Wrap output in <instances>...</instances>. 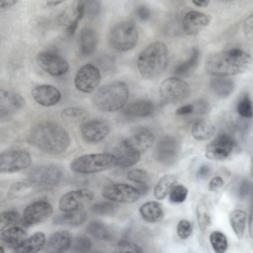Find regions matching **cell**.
I'll return each mask as SVG.
<instances>
[{
	"label": "cell",
	"mask_w": 253,
	"mask_h": 253,
	"mask_svg": "<svg viewBox=\"0 0 253 253\" xmlns=\"http://www.w3.org/2000/svg\"><path fill=\"white\" fill-rule=\"evenodd\" d=\"M92 243L89 238L85 236H80L72 240L70 248L74 252H86L90 249Z\"/></svg>",
	"instance_id": "b9f144b4"
},
{
	"label": "cell",
	"mask_w": 253,
	"mask_h": 253,
	"mask_svg": "<svg viewBox=\"0 0 253 253\" xmlns=\"http://www.w3.org/2000/svg\"><path fill=\"white\" fill-rule=\"evenodd\" d=\"M176 182V177L172 174H166L158 181L154 188V196L159 200L164 199Z\"/></svg>",
	"instance_id": "d6a6232c"
},
{
	"label": "cell",
	"mask_w": 253,
	"mask_h": 253,
	"mask_svg": "<svg viewBox=\"0 0 253 253\" xmlns=\"http://www.w3.org/2000/svg\"><path fill=\"white\" fill-rule=\"evenodd\" d=\"M142 218L150 223L158 222L164 217V211L160 203L149 201L144 204L139 209Z\"/></svg>",
	"instance_id": "83f0119b"
},
{
	"label": "cell",
	"mask_w": 253,
	"mask_h": 253,
	"mask_svg": "<svg viewBox=\"0 0 253 253\" xmlns=\"http://www.w3.org/2000/svg\"><path fill=\"white\" fill-rule=\"evenodd\" d=\"M197 216L198 225L200 230L204 232L210 223V216L206 205L201 202L197 207Z\"/></svg>",
	"instance_id": "ab89813d"
},
{
	"label": "cell",
	"mask_w": 253,
	"mask_h": 253,
	"mask_svg": "<svg viewBox=\"0 0 253 253\" xmlns=\"http://www.w3.org/2000/svg\"><path fill=\"white\" fill-rule=\"evenodd\" d=\"M252 202L249 214V232L251 237L253 239V189L251 192Z\"/></svg>",
	"instance_id": "9f6ffc18"
},
{
	"label": "cell",
	"mask_w": 253,
	"mask_h": 253,
	"mask_svg": "<svg viewBox=\"0 0 253 253\" xmlns=\"http://www.w3.org/2000/svg\"><path fill=\"white\" fill-rule=\"evenodd\" d=\"M24 104L23 97L19 94L0 89V113L1 121L10 119L22 108Z\"/></svg>",
	"instance_id": "e0dca14e"
},
{
	"label": "cell",
	"mask_w": 253,
	"mask_h": 253,
	"mask_svg": "<svg viewBox=\"0 0 253 253\" xmlns=\"http://www.w3.org/2000/svg\"><path fill=\"white\" fill-rule=\"evenodd\" d=\"M52 207L48 202H34L25 208L21 222L26 227L36 225L47 219L52 214Z\"/></svg>",
	"instance_id": "5bb4252c"
},
{
	"label": "cell",
	"mask_w": 253,
	"mask_h": 253,
	"mask_svg": "<svg viewBox=\"0 0 253 253\" xmlns=\"http://www.w3.org/2000/svg\"><path fill=\"white\" fill-rule=\"evenodd\" d=\"M117 210V205L108 202L95 204L90 208V211L99 215H108L113 213Z\"/></svg>",
	"instance_id": "ee69618b"
},
{
	"label": "cell",
	"mask_w": 253,
	"mask_h": 253,
	"mask_svg": "<svg viewBox=\"0 0 253 253\" xmlns=\"http://www.w3.org/2000/svg\"><path fill=\"white\" fill-rule=\"evenodd\" d=\"M192 231V225L189 221L183 219L177 224V233L181 239H187L191 235Z\"/></svg>",
	"instance_id": "7dc6e473"
},
{
	"label": "cell",
	"mask_w": 253,
	"mask_h": 253,
	"mask_svg": "<svg viewBox=\"0 0 253 253\" xmlns=\"http://www.w3.org/2000/svg\"><path fill=\"white\" fill-rule=\"evenodd\" d=\"M154 110V106L151 101L140 99L127 105L122 112L124 115L128 117L141 118L151 115Z\"/></svg>",
	"instance_id": "603a6c76"
},
{
	"label": "cell",
	"mask_w": 253,
	"mask_h": 253,
	"mask_svg": "<svg viewBox=\"0 0 253 253\" xmlns=\"http://www.w3.org/2000/svg\"><path fill=\"white\" fill-rule=\"evenodd\" d=\"M46 238L44 234L42 232L34 233L28 239H26L14 250L15 253H36L39 251L45 245Z\"/></svg>",
	"instance_id": "4316f807"
},
{
	"label": "cell",
	"mask_w": 253,
	"mask_h": 253,
	"mask_svg": "<svg viewBox=\"0 0 253 253\" xmlns=\"http://www.w3.org/2000/svg\"><path fill=\"white\" fill-rule=\"evenodd\" d=\"M200 52L197 48H193L189 57L177 64L173 71L175 77L181 78L190 76L196 69L199 60Z\"/></svg>",
	"instance_id": "d4e9b609"
},
{
	"label": "cell",
	"mask_w": 253,
	"mask_h": 253,
	"mask_svg": "<svg viewBox=\"0 0 253 253\" xmlns=\"http://www.w3.org/2000/svg\"><path fill=\"white\" fill-rule=\"evenodd\" d=\"M154 140V135L151 131L146 128H140L136 130L122 143L126 147L141 154L153 145Z\"/></svg>",
	"instance_id": "d6986e66"
},
{
	"label": "cell",
	"mask_w": 253,
	"mask_h": 253,
	"mask_svg": "<svg viewBox=\"0 0 253 253\" xmlns=\"http://www.w3.org/2000/svg\"><path fill=\"white\" fill-rule=\"evenodd\" d=\"M234 146V141L232 137L225 134H220L207 145L206 156L211 160L225 159L232 153Z\"/></svg>",
	"instance_id": "9a60e30c"
},
{
	"label": "cell",
	"mask_w": 253,
	"mask_h": 253,
	"mask_svg": "<svg viewBox=\"0 0 253 253\" xmlns=\"http://www.w3.org/2000/svg\"><path fill=\"white\" fill-rule=\"evenodd\" d=\"M116 156V165L128 167L136 164L140 159V153L125 146L122 143Z\"/></svg>",
	"instance_id": "f546056e"
},
{
	"label": "cell",
	"mask_w": 253,
	"mask_h": 253,
	"mask_svg": "<svg viewBox=\"0 0 253 253\" xmlns=\"http://www.w3.org/2000/svg\"><path fill=\"white\" fill-rule=\"evenodd\" d=\"M139 38L138 30L131 21L126 20L115 24L110 30L108 39L110 45L120 51L132 49Z\"/></svg>",
	"instance_id": "5b68a950"
},
{
	"label": "cell",
	"mask_w": 253,
	"mask_h": 253,
	"mask_svg": "<svg viewBox=\"0 0 253 253\" xmlns=\"http://www.w3.org/2000/svg\"><path fill=\"white\" fill-rule=\"evenodd\" d=\"M32 161L29 153L23 150H12L2 153L0 156V172H12L25 169Z\"/></svg>",
	"instance_id": "9c48e42d"
},
{
	"label": "cell",
	"mask_w": 253,
	"mask_h": 253,
	"mask_svg": "<svg viewBox=\"0 0 253 253\" xmlns=\"http://www.w3.org/2000/svg\"><path fill=\"white\" fill-rule=\"evenodd\" d=\"M72 235L67 231H59L51 235L45 246V250L49 253H63L70 248Z\"/></svg>",
	"instance_id": "7402d4cb"
},
{
	"label": "cell",
	"mask_w": 253,
	"mask_h": 253,
	"mask_svg": "<svg viewBox=\"0 0 253 253\" xmlns=\"http://www.w3.org/2000/svg\"><path fill=\"white\" fill-rule=\"evenodd\" d=\"M87 116V111L77 107L68 108L61 112L62 119L70 123L82 122L85 120Z\"/></svg>",
	"instance_id": "d590c367"
},
{
	"label": "cell",
	"mask_w": 253,
	"mask_h": 253,
	"mask_svg": "<svg viewBox=\"0 0 253 253\" xmlns=\"http://www.w3.org/2000/svg\"><path fill=\"white\" fill-rule=\"evenodd\" d=\"M115 155L108 153L89 154L75 159L71 168L80 173L88 174L101 171L116 165Z\"/></svg>",
	"instance_id": "8992f818"
},
{
	"label": "cell",
	"mask_w": 253,
	"mask_h": 253,
	"mask_svg": "<svg viewBox=\"0 0 253 253\" xmlns=\"http://www.w3.org/2000/svg\"><path fill=\"white\" fill-rule=\"evenodd\" d=\"M192 1L196 6L204 7L209 5L210 0H192Z\"/></svg>",
	"instance_id": "91938a15"
},
{
	"label": "cell",
	"mask_w": 253,
	"mask_h": 253,
	"mask_svg": "<svg viewBox=\"0 0 253 253\" xmlns=\"http://www.w3.org/2000/svg\"><path fill=\"white\" fill-rule=\"evenodd\" d=\"M187 189L182 185L174 186L169 192V200L173 204L183 202L188 194Z\"/></svg>",
	"instance_id": "7bdbcfd3"
},
{
	"label": "cell",
	"mask_w": 253,
	"mask_h": 253,
	"mask_svg": "<svg viewBox=\"0 0 253 253\" xmlns=\"http://www.w3.org/2000/svg\"><path fill=\"white\" fill-rule=\"evenodd\" d=\"M244 30L248 37L253 38V14L246 20L244 23Z\"/></svg>",
	"instance_id": "db71d44e"
},
{
	"label": "cell",
	"mask_w": 253,
	"mask_h": 253,
	"mask_svg": "<svg viewBox=\"0 0 253 253\" xmlns=\"http://www.w3.org/2000/svg\"><path fill=\"white\" fill-rule=\"evenodd\" d=\"M252 61L248 53L239 48H232L211 56L206 62V70L214 76H231L246 71L251 66Z\"/></svg>",
	"instance_id": "7a4b0ae2"
},
{
	"label": "cell",
	"mask_w": 253,
	"mask_h": 253,
	"mask_svg": "<svg viewBox=\"0 0 253 253\" xmlns=\"http://www.w3.org/2000/svg\"><path fill=\"white\" fill-rule=\"evenodd\" d=\"M117 249L120 253H143L142 249L135 243L127 240H122L117 245Z\"/></svg>",
	"instance_id": "f6af8a7d"
},
{
	"label": "cell",
	"mask_w": 253,
	"mask_h": 253,
	"mask_svg": "<svg viewBox=\"0 0 253 253\" xmlns=\"http://www.w3.org/2000/svg\"><path fill=\"white\" fill-rule=\"evenodd\" d=\"M100 79V73L98 68L92 64H87L78 70L74 83L78 90L84 93H90L96 88Z\"/></svg>",
	"instance_id": "30bf717a"
},
{
	"label": "cell",
	"mask_w": 253,
	"mask_h": 253,
	"mask_svg": "<svg viewBox=\"0 0 253 253\" xmlns=\"http://www.w3.org/2000/svg\"><path fill=\"white\" fill-rule=\"evenodd\" d=\"M0 249L1 253H4V252L3 248L2 246L0 247Z\"/></svg>",
	"instance_id": "be15d7a7"
},
{
	"label": "cell",
	"mask_w": 253,
	"mask_h": 253,
	"mask_svg": "<svg viewBox=\"0 0 253 253\" xmlns=\"http://www.w3.org/2000/svg\"><path fill=\"white\" fill-rule=\"evenodd\" d=\"M98 37L96 31L91 28H84L80 33L79 45L80 52L85 56L91 55L96 50Z\"/></svg>",
	"instance_id": "cb8c5ba5"
},
{
	"label": "cell",
	"mask_w": 253,
	"mask_h": 253,
	"mask_svg": "<svg viewBox=\"0 0 253 253\" xmlns=\"http://www.w3.org/2000/svg\"><path fill=\"white\" fill-rule=\"evenodd\" d=\"M211 173V169L207 164L202 165L198 169L197 176L200 179H205L210 176Z\"/></svg>",
	"instance_id": "816d5d0a"
},
{
	"label": "cell",
	"mask_w": 253,
	"mask_h": 253,
	"mask_svg": "<svg viewBox=\"0 0 253 253\" xmlns=\"http://www.w3.org/2000/svg\"><path fill=\"white\" fill-rule=\"evenodd\" d=\"M189 93L188 84L177 77L165 79L159 88L160 97L164 104L179 103L186 99Z\"/></svg>",
	"instance_id": "52a82bcc"
},
{
	"label": "cell",
	"mask_w": 253,
	"mask_h": 253,
	"mask_svg": "<svg viewBox=\"0 0 253 253\" xmlns=\"http://www.w3.org/2000/svg\"><path fill=\"white\" fill-rule=\"evenodd\" d=\"M28 140L40 150L50 154H59L70 144V137L66 129L51 121L39 123L31 130Z\"/></svg>",
	"instance_id": "6da1fadb"
},
{
	"label": "cell",
	"mask_w": 253,
	"mask_h": 253,
	"mask_svg": "<svg viewBox=\"0 0 253 253\" xmlns=\"http://www.w3.org/2000/svg\"><path fill=\"white\" fill-rule=\"evenodd\" d=\"M237 110L242 117L250 118L253 116V102L248 93L244 94L238 101Z\"/></svg>",
	"instance_id": "f35d334b"
},
{
	"label": "cell",
	"mask_w": 253,
	"mask_h": 253,
	"mask_svg": "<svg viewBox=\"0 0 253 253\" xmlns=\"http://www.w3.org/2000/svg\"><path fill=\"white\" fill-rule=\"evenodd\" d=\"M210 20V17L204 13L190 11L183 17V30L188 35H196L209 24Z\"/></svg>",
	"instance_id": "ffe728a7"
},
{
	"label": "cell",
	"mask_w": 253,
	"mask_h": 253,
	"mask_svg": "<svg viewBox=\"0 0 253 253\" xmlns=\"http://www.w3.org/2000/svg\"><path fill=\"white\" fill-rule=\"evenodd\" d=\"M195 110L199 114H203L207 111V104L203 101H199L194 105Z\"/></svg>",
	"instance_id": "6f0895ef"
},
{
	"label": "cell",
	"mask_w": 253,
	"mask_h": 253,
	"mask_svg": "<svg viewBox=\"0 0 253 253\" xmlns=\"http://www.w3.org/2000/svg\"><path fill=\"white\" fill-rule=\"evenodd\" d=\"M82 4L84 16L94 18L101 11V5L98 0H79Z\"/></svg>",
	"instance_id": "60d3db41"
},
{
	"label": "cell",
	"mask_w": 253,
	"mask_h": 253,
	"mask_svg": "<svg viewBox=\"0 0 253 253\" xmlns=\"http://www.w3.org/2000/svg\"><path fill=\"white\" fill-rule=\"evenodd\" d=\"M135 12L137 17L142 22L147 21L150 18V10L145 5H140L138 6Z\"/></svg>",
	"instance_id": "681fc988"
},
{
	"label": "cell",
	"mask_w": 253,
	"mask_h": 253,
	"mask_svg": "<svg viewBox=\"0 0 253 253\" xmlns=\"http://www.w3.org/2000/svg\"><path fill=\"white\" fill-rule=\"evenodd\" d=\"M127 178L133 182L144 184L148 180L149 175L145 170L134 169L129 171L127 174Z\"/></svg>",
	"instance_id": "bcb514c9"
},
{
	"label": "cell",
	"mask_w": 253,
	"mask_h": 253,
	"mask_svg": "<svg viewBox=\"0 0 253 253\" xmlns=\"http://www.w3.org/2000/svg\"><path fill=\"white\" fill-rule=\"evenodd\" d=\"M62 177V170L53 165H43L34 168L29 178L34 184L40 186H51L58 183Z\"/></svg>",
	"instance_id": "7c38bea8"
},
{
	"label": "cell",
	"mask_w": 253,
	"mask_h": 253,
	"mask_svg": "<svg viewBox=\"0 0 253 253\" xmlns=\"http://www.w3.org/2000/svg\"><path fill=\"white\" fill-rule=\"evenodd\" d=\"M246 218V212L241 210H234L230 213V225L239 239L241 238L244 234Z\"/></svg>",
	"instance_id": "836d02e7"
},
{
	"label": "cell",
	"mask_w": 253,
	"mask_h": 253,
	"mask_svg": "<svg viewBox=\"0 0 253 253\" xmlns=\"http://www.w3.org/2000/svg\"><path fill=\"white\" fill-rule=\"evenodd\" d=\"M252 172H253V157L252 160Z\"/></svg>",
	"instance_id": "6125c7cd"
},
{
	"label": "cell",
	"mask_w": 253,
	"mask_h": 253,
	"mask_svg": "<svg viewBox=\"0 0 253 253\" xmlns=\"http://www.w3.org/2000/svg\"><path fill=\"white\" fill-rule=\"evenodd\" d=\"M194 110L193 104H186L178 108L176 111V114L180 116L189 115L192 113Z\"/></svg>",
	"instance_id": "11a10c76"
},
{
	"label": "cell",
	"mask_w": 253,
	"mask_h": 253,
	"mask_svg": "<svg viewBox=\"0 0 253 253\" xmlns=\"http://www.w3.org/2000/svg\"><path fill=\"white\" fill-rule=\"evenodd\" d=\"M86 214L81 209L69 211L55 217L53 223L56 225L76 226L84 223L86 219Z\"/></svg>",
	"instance_id": "f1b7e54d"
},
{
	"label": "cell",
	"mask_w": 253,
	"mask_h": 253,
	"mask_svg": "<svg viewBox=\"0 0 253 253\" xmlns=\"http://www.w3.org/2000/svg\"><path fill=\"white\" fill-rule=\"evenodd\" d=\"M253 187L250 183L246 180L242 181L239 188V194L241 197H245L251 192Z\"/></svg>",
	"instance_id": "f5cc1de1"
},
{
	"label": "cell",
	"mask_w": 253,
	"mask_h": 253,
	"mask_svg": "<svg viewBox=\"0 0 253 253\" xmlns=\"http://www.w3.org/2000/svg\"><path fill=\"white\" fill-rule=\"evenodd\" d=\"M169 53L167 46L156 42L148 45L140 54L137 62L138 70L144 78L153 79L161 75L166 70Z\"/></svg>",
	"instance_id": "3957f363"
},
{
	"label": "cell",
	"mask_w": 253,
	"mask_h": 253,
	"mask_svg": "<svg viewBox=\"0 0 253 253\" xmlns=\"http://www.w3.org/2000/svg\"><path fill=\"white\" fill-rule=\"evenodd\" d=\"M18 0H0L1 8H6L14 5Z\"/></svg>",
	"instance_id": "680465c9"
},
{
	"label": "cell",
	"mask_w": 253,
	"mask_h": 253,
	"mask_svg": "<svg viewBox=\"0 0 253 253\" xmlns=\"http://www.w3.org/2000/svg\"><path fill=\"white\" fill-rule=\"evenodd\" d=\"M21 222L22 218L17 211L10 210L4 211L0 214V230Z\"/></svg>",
	"instance_id": "74e56055"
},
{
	"label": "cell",
	"mask_w": 253,
	"mask_h": 253,
	"mask_svg": "<svg viewBox=\"0 0 253 253\" xmlns=\"http://www.w3.org/2000/svg\"><path fill=\"white\" fill-rule=\"evenodd\" d=\"M87 232L94 238L102 241H109L112 235L108 228L99 221H92L87 225Z\"/></svg>",
	"instance_id": "e575fe53"
},
{
	"label": "cell",
	"mask_w": 253,
	"mask_h": 253,
	"mask_svg": "<svg viewBox=\"0 0 253 253\" xmlns=\"http://www.w3.org/2000/svg\"></svg>",
	"instance_id": "e7e4bbea"
},
{
	"label": "cell",
	"mask_w": 253,
	"mask_h": 253,
	"mask_svg": "<svg viewBox=\"0 0 253 253\" xmlns=\"http://www.w3.org/2000/svg\"><path fill=\"white\" fill-rule=\"evenodd\" d=\"M110 128L108 124L101 120H93L83 123L80 132L83 139L90 143H97L104 139Z\"/></svg>",
	"instance_id": "ac0fdd59"
},
{
	"label": "cell",
	"mask_w": 253,
	"mask_h": 253,
	"mask_svg": "<svg viewBox=\"0 0 253 253\" xmlns=\"http://www.w3.org/2000/svg\"><path fill=\"white\" fill-rule=\"evenodd\" d=\"M102 195L112 201L122 203H132L141 197L140 190L130 185L116 183L108 185L102 190Z\"/></svg>",
	"instance_id": "ba28073f"
},
{
	"label": "cell",
	"mask_w": 253,
	"mask_h": 253,
	"mask_svg": "<svg viewBox=\"0 0 253 253\" xmlns=\"http://www.w3.org/2000/svg\"><path fill=\"white\" fill-rule=\"evenodd\" d=\"M224 185V180L220 176L213 177L209 184V190L214 192L218 190Z\"/></svg>",
	"instance_id": "f907efd6"
},
{
	"label": "cell",
	"mask_w": 253,
	"mask_h": 253,
	"mask_svg": "<svg viewBox=\"0 0 253 253\" xmlns=\"http://www.w3.org/2000/svg\"><path fill=\"white\" fill-rule=\"evenodd\" d=\"M210 240L214 251L216 253H223L228 248L227 240L224 234L218 231L211 232Z\"/></svg>",
	"instance_id": "8d00e7d4"
},
{
	"label": "cell",
	"mask_w": 253,
	"mask_h": 253,
	"mask_svg": "<svg viewBox=\"0 0 253 253\" xmlns=\"http://www.w3.org/2000/svg\"><path fill=\"white\" fill-rule=\"evenodd\" d=\"M215 128L210 122L207 121L196 122L191 128L192 136L198 141H206L211 138L215 133Z\"/></svg>",
	"instance_id": "1f68e13d"
},
{
	"label": "cell",
	"mask_w": 253,
	"mask_h": 253,
	"mask_svg": "<svg viewBox=\"0 0 253 253\" xmlns=\"http://www.w3.org/2000/svg\"><path fill=\"white\" fill-rule=\"evenodd\" d=\"M65 0H46V4L50 7L55 6L63 2Z\"/></svg>",
	"instance_id": "94428289"
},
{
	"label": "cell",
	"mask_w": 253,
	"mask_h": 253,
	"mask_svg": "<svg viewBox=\"0 0 253 253\" xmlns=\"http://www.w3.org/2000/svg\"><path fill=\"white\" fill-rule=\"evenodd\" d=\"M37 59L40 66L46 72L53 76H63L69 69V65L66 60L54 52H41L38 54Z\"/></svg>",
	"instance_id": "8fae6325"
},
{
	"label": "cell",
	"mask_w": 253,
	"mask_h": 253,
	"mask_svg": "<svg viewBox=\"0 0 253 253\" xmlns=\"http://www.w3.org/2000/svg\"><path fill=\"white\" fill-rule=\"evenodd\" d=\"M31 94L34 100L43 106H51L58 103L61 98L60 91L49 84H42L35 87Z\"/></svg>",
	"instance_id": "44dd1931"
},
{
	"label": "cell",
	"mask_w": 253,
	"mask_h": 253,
	"mask_svg": "<svg viewBox=\"0 0 253 253\" xmlns=\"http://www.w3.org/2000/svg\"><path fill=\"white\" fill-rule=\"evenodd\" d=\"M30 190V187L25 183L18 182L12 185L9 191V195L10 197H18L23 194L28 192Z\"/></svg>",
	"instance_id": "c3c4849f"
},
{
	"label": "cell",
	"mask_w": 253,
	"mask_h": 253,
	"mask_svg": "<svg viewBox=\"0 0 253 253\" xmlns=\"http://www.w3.org/2000/svg\"><path fill=\"white\" fill-rule=\"evenodd\" d=\"M180 151L178 140L172 136H165L159 142L156 150L157 160L164 165H170L177 158Z\"/></svg>",
	"instance_id": "2e32d148"
},
{
	"label": "cell",
	"mask_w": 253,
	"mask_h": 253,
	"mask_svg": "<svg viewBox=\"0 0 253 253\" xmlns=\"http://www.w3.org/2000/svg\"><path fill=\"white\" fill-rule=\"evenodd\" d=\"M27 233L22 228L13 226L1 230L0 239L8 247L15 249L26 239Z\"/></svg>",
	"instance_id": "484cf974"
},
{
	"label": "cell",
	"mask_w": 253,
	"mask_h": 253,
	"mask_svg": "<svg viewBox=\"0 0 253 253\" xmlns=\"http://www.w3.org/2000/svg\"><path fill=\"white\" fill-rule=\"evenodd\" d=\"M93 197V192L88 189L70 191L61 197L59 207L65 212L80 210L88 205Z\"/></svg>",
	"instance_id": "4fadbf2b"
},
{
	"label": "cell",
	"mask_w": 253,
	"mask_h": 253,
	"mask_svg": "<svg viewBox=\"0 0 253 253\" xmlns=\"http://www.w3.org/2000/svg\"><path fill=\"white\" fill-rule=\"evenodd\" d=\"M128 96L127 84L123 82H115L100 87L94 95L93 102L99 110L112 112L123 108Z\"/></svg>",
	"instance_id": "277c9868"
},
{
	"label": "cell",
	"mask_w": 253,
	"mask_h": 253,
	"mask_svg": "<svg viewBox=\"0 0 253 253\" xmlns=\"http://www.w3.org/2000/svg\"><path fill=\"white\" fill-rule=\"evenodd\" d=\"M210 86L217 95L225 97L232 92L234 84L231 79L227 77L215 76L211 80Z\"/></svg>",
	"instance_id": "4dcf8cb0"
}]
</instances>
